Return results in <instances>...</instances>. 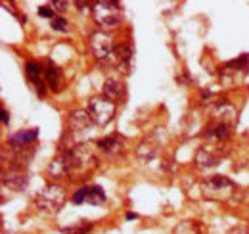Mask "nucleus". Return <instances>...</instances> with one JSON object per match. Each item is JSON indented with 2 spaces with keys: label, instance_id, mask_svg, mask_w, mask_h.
Instances as JSON below:
<instances>
[{
  "label": "nucleus",
  "instance_id": "f257e3e1",
  "mask_svg": "<svg viewBox=\"0 0 249 234\" xmlns=\"http://www.w3.org/2000/svg\"><path fill=\"white\" fill-rule=\"evenodd\" d=\"M62 154L69 163L71 175L73 173L85 175V173H90L98 167V159L94 156V150L89 144H79V146L71 148V150H65Z\"/></svg>",
  "mask_w": 249,
  "mask_h": 234
},
{
  "label": "nucleus",
  "instance_id": "f03ea898",
  "mask_svg": "<svg viewBox=\"0 0 249 234\" xmlns=\"http://www.w3.org/2000/svg\"><path fill=\"white\" fill-rule=\"evenodd\" d=\"M234 190H236V184L224 175L207 176L201 182V192L209 200H218V202L220 200H228V198H232Z\"/></svg>",
  "mask_w": 249,
  "mask_h": 234
},
{
  "label": "nucleus",
  "instance_id": "7ed1b4c3",
  "mask_svg": "<svg viewBox=\"0 0 249 234\" xmlns=\"http://www.w3.org/2000/svg\"><path fill=\"white\" fill-rule=\"evenodd\" d=\"M65 198H67V194H65L63 186H60V184H48L40 192V196L36 200V207H38V211L42 215H56L62 209V205L65 204Z\"/></svg>",
  "mask_w": 249,
  "mask_h": 234
},
{
  "label": "nucleus",
  "instance_id": "20e7f679",
  "mask_svg": "<svg viewBox=\"0 0 249 234\" xmlns=\"http://www.w3.org/2000/svg\"><path fill=\"white\" fill-rule=\"evenodd\" d=\"M92 18L102 29H113L121 23V6L109 0L96 2L92 6Z\"/></svg>",
  "mask_w": 249,
  "mask_h": 234
},
{
  "label": "nucleus",
  "instance_id": "39448f33",
  "mask_svg": "<svg viewBox=\"0 0 249 234\" xmlns=\"http://www.w3.org/2000/svg\"><path fill=\"white\" fill-rule=\"evenodd\" d=\"M117 112V104L107 100L106 96H96L89 102V114L92 117V121L100 127H106L113 121Z\"/></svg>",
  "mask_w": 249,
  "mask_h": 234
},
{
  "label": "nucleus",
  "instance_id": "423d86ee",
  "mask_svg": "<svg viewBox=\"0 0 249 234\" xmlns=\"http://www.w3.org/2000/svg\"><path fill=\"white\" fill-rule=\"evenodd\" d=\"M113 48H115L113 40H111V37L107 33L98 31V33H94L92 37H90V52H92L94 58L98 59V61H102V65L111 59Z\"/></svg>",
  "mask_w": 249,
  "mask_h": 234
},
{
  "label": "nucleus",
  "instance_id": "0eeeda50",
  "mask_svg": "<svg viewBox=\"0 0 249 234\" xmlns=\"http://www.w3.org/2000/svg\"><path fill=\"white\" fill-rule=\"evenodd\" d=\"M73 202L75 204H92V205H102L106 202V192L102 186L96 184H85L81 186L75 194H73Z\"/></svg>",
  "mask_w": 249,
  "mask_h": 234
},
{
  "label": "nucleus",
  "instance_id": "6e6552de",
  "mask_svg": "<svg viewBox=\"0 0 249 234\" xmlns=\"http://www.w3.org/2000/svg\"><path fill=\"white\" fill-rule=\"evenodd\" d=\"M98 150L106 156V157H121L124 152H126V144H124V138L121 135H111V136H104L102 140L96 142Z\"/></svg>",
  "mask_w": 249,
  "mask_h": 234
},
{
  "label": "nucleus",
  "instance_id": "1a4fd4ad",
  "mask_svg": "<svg viewBox=\"0 0 249 234\" xmlns=\"http://www.w3.org/2000/svg\"><path fill=\"white\" fill-rule=\"evenodd\" d=\"M44 81H46V87L50 88L52 92H60L63 88V85H65L62 69H60L54 61H48L46 71H44Z\"/></svg>",
  "mask_w": 249,
  "mask_h": 234
},
{
  "label": "nucleus",
  "instance_id": "9d476101",
  "mask_svg": "<svg viewBox=\"0 0 249 234\" xmlns=\"http://www.w3.org/2000/svg\"><path fill=\"white\" fill-rule=\"evenodd\" d=\"M203 136H205L207 140H211V142L220 144V142L228 140V136H230V125H224V123H218V121H211V123L205 127Z\"/></svg>",
  "mask_w": 249,
  "mask_h": 234
},
{
  "label": "nucleus",
  "instance_id": "9b49d317",
  "mask_svg": "<svg viewBox=\"0 0 249 234\" xmlns=\"http://www.w3.org/2000/svg\"><path fill=\"white\" fill-rule=\"evenodd\" d=\"M218 159H220V154L215 152V148L211 146H201L196 154V163L199 169H211L218 165Z\"/></svg>",
  "mask_w": 249,
  "mask_h": 234
},
{
  "label": "nucleus",
  "instance_id": "f8f14e48",
  "mask_svg": "<svg viewBox=\"0 0 249 234\" xmlns=\"http://www.w3.org/2000/svg\"><path fill=\"white\" fill-rule=\"evenodd\" d=\"M25 75H27V79L31 81L33 85L36 87L38 96H44V94H46V81L40 79V77H42V67H40V63H36V61H27V63H25Z\"/></svg>",
  "mask_w": 249,
  "mask_h": 234
},
{
  "label": "nucleus",
  "instance_id": "ddd939ff",
  "mask_svg": "<svg viewBox=\"0 0 249 234\" xmlns=\"http://www.w3.org/2000/svg\"><path fill=\"white\" fill-rule=\"evenodd\" d=\"M104 96L111 102H119L124 96V83L119 77H109L104 83Z\"/></svg>",
  "mask_w": 249,
  "mask_h": 234
},
{
  "label": "nucleus",
  "instance_id": "4468645a",
  "mask_svg": "<svg viewBox=\"0 0 249 234\" xmlns=\"http://www.w3.org/2000/svg\"><path fill=\"white\" fill-rule=\"evenodd\" d=\"M36 136H38V129H29V131H19V133H16V135H12L10 136V146L12 150H23L25 144H29V142H35L36 140Z\"/></svg>",
  "mask_w": 249,
  "mask_h": 234
},
{
  "label": "nucleus",
  "instance_id": "2eb2a0df",
  "mask_svg": "<svg viewBox=\"0 0 249 234\" xmlns=\"http://www.w3.org/2000/svg\"><path fill=\"white\" fill-rule=\"evenodd\" d=\"M90 123H94V121H92V117H90V114H89L87 110H75V112H71V114H69V127H71L75 133L89 129V127H90Z\"/></svg>",
  "mask_w": 249,
  "mask_h": 234
},
{
  "label": "nucleus",
  "instance_id": "dca6fc26",
  "mask_svg": "<svg viewBox=\"0 0 249 234\" xmlns=\"http://www.w3.org/2000/svg\"><path fill=\"white\" fill-rule=\"evenodd\" d=\"M213 121H218V123H224V125H234L236 121V110L226 104V102H218L215 106V112H213Z\"/></svg>",
  "mask_w": 249,
  "mask_h": 234
},
{
  "label": "nucleus",
  "instance_id": "f3484780",
  "mask_svg": "<svg viewBox=\"0 0 249 234\" xmlns=\"http://www.w3.org/2000/svg\"><path fill=\"white\" fill-rule=\"evenodd\" d=\"M27 182H29V178L23 171H10V175H4V186H8L10 190H16V192L25 190Z\"/></svg>",
  "mask_w": 249,
  "mask_h": 234
},
{
  "label": "nucleus",
  "instance_id": "a211bd4d",
  "mask_svg": "<svg viewBox=\"0 0 249 234\" xmlns=\"http://www.w3.org/2000/svg\"><path fill=\"white\" fill-rule=\"evenodd\" d=\"M48 173L54 176V178H62V176H69L71 171H69V163L65 159V156L60 154L58 157H54L48 165Z\"/></svg>",
  "mask_w": 249,
  "mask_h": 234
},
{
  "label": "nucleus",
  "instance_id": "6ab92c4d",
  "mask_svg": "<svg viewBox=\"0 0 249 234\" xmlns=\"http://www.w3.org/2000/svg\"><path fill=\"white\" fill-rule=\"evenodd\" d=\"M157 156V148L154 142H150V140H142L138 148H136V157L140 159V161H144V163H150L154 157Z\"/></svg>",
  "mask_w": 249,
  "mask_h": 234
},
{
  "label": "nucleus",
  "instance_id": "aec40b11",
  "mask_svg": "<svg viewBox=\"0 0 249 234\" xmlns=\"http://www.w3.org/2000/svg\"><path fill=\"white\" fill-rule=\"evenodd\" d=\"M90 231H92V223H89V221H81L71 227H62L63 234H89Z\"/></svg>",
  "mask_w": 249,
  "mask_h": 234
},
{
  "label": "nucleus",
  "instance_id": "412c9836",
  "mask_svg": "<svg viewBox=\"0 0 249 234\" xmlns=\"http://www.w3.org/2000/svg\"><path fill=\"white\" fill-rule=\"evenodd\" d=\"M173 234H201V229L196 221H184L175 229Z\"/></svg>",
  "mask_w": 249,
  "mask_h": 234
},
{
  "label": "nucleus",
  "instance_id": "4be33fe9",
  "mask_svg": "<svg viewBox=\"0 0 249 234\" xmlns=\"http://www.w3.org/2000/svg\"><path fill=\"white\" fill-rule=\"evenodd\" d=\"M50 25H52V29L58 31V33H69V23L63 18H54Z\"/></svg>",
  "mask_w": 249,
  "mask_h": 234
},
{
  "label": "nucleus",
  "instance_id": "5701e85b",
  "mask_svg": "<svg viewBox=\"0 0 249 234\" xmlns=\"http://www.w3.org/2000/svg\"><path fill=\"white\" fill-rule=\"evenodd\" d=\"M38 16H40V18H50V20L58 18L56 12H54L50 6H40V8H38Z\"/></svg>",
  "mask_w": 249,
  "mask_h": 234
},
{
  "label": "nucleus",
  "instance_id": "b1692460",
  "mask_svg": "<svg viewBox=\"0 0 249 234\" xmlns=\"http://www.w3.org/2000/svg\"><path fill=\"white\" fill-rule=\"evenodd\" d=\"M54 8H58L60 12H65V8H69V4H67V2H60V0H58V2H54Z\"/></svg>",
  "mask_w": 249,
  "mask_h": 234
},
{
  "label": "nucleus",
  "instance_id": "393cba45",
  "mask_svg": "<svg viewBox=\"0 0 249 234\" xmlns=\"http://www.w3.org/2000/svg\"><path fill=\"white\" fill-rule=\"evenodd\" d=\"M0 114H2V123H8L10 119H8V112L4 110V108H0Z\"/></svg>",
  "mask_w": 249,
  "mask_h": 234
},
{
  "label": "nucleus",
  "instance_id": "a878e982",
  "mask_svg": "<svg viewBox=\"0 0 249 234\" xmlns=\"http://www.w3.org/2000/svg\"><path fill=\"white\" fill-rule=\"evenodd\" d=\"M75 6H77V8H89L90 4H89V2H75Z\"/></svg>",
  "mask_w": 249,
  "mask_h": 234
},
{
  "label": "nucleus",
  "instance_id": "bb28decb",
  "mask_svg": "<svg viewBox=\"0 0 249 234\" xmlns=\"http://www.w3.org/2000/svg\"><path fill=\"white\" fill-rule=\"evenodd\" d=\"M136 217H138L136 213H126V219H136Z\"/></svg>",
  "mask_w": 249,
  "mask_h": 234
}]
</instances>
